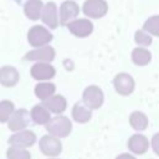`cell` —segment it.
<instances>
[{
	"instance_id": "cell-28",
	"label": "cell",
	"mask_w": 159,
	"mask_h": 159,
	"mask_svg": "<svg viewBox=\"0 0 159 159\" xmlns=\"http://www.w3.org/2000/svg\"><path fill=\"white\" fill-rule=\"evenodd\" d=\"M114 159H137V157L128 152V153H120V154H118Z\"/></svg>"
},
{
	"instance_id": "cell-18",
	"label": "cell",
	"mask_w": 159,
	"mask_h": 159,
	"mask_svg": "<svg viewBox=\"0 0 159 159\" xmlns=\"http://www.w3.org/2000/svg\"><path fill=\"white\" fill-rule=\"evenodd\" d=\"M30 118L31 120L37 125H46L50 119L52 118L50 111L46 108V106L41 102L39 104H35L30 109Z\"/></svg>"
},
{
	"instance_id": "cell-13",
	"label": "cell",
	"mask_w": 159,
	"mask_h": 159,
	"mask_svg": "<svg viewBox=\"0 0 159 159\" xmlns=\"http://www.w3.org/2000/svg\"><path fill=\"white\" fill-rule=\"evenodd\" d=\"M37 140V137L35 134V132L30 130V129H25V130H20L16 132L14 134L10 135V138L7 139V143L11 147H17V148H30L32 147Z\"/></svg>"
},
{
	"instance_id": "cell-5",
	"label": "cell",
	"mask_w": 159,
	"mask_h": 159,
	"mask_svg": "<svg viewBox=\"0 0 159 159\" xmlns=\"http://www.w3.org/2000/svg\"><path fill=\"white\" fill-rule=\"evenodd\" d=\"M112 84L116 93L122 97H128L135 91V80L128 72H118L113 77Z\"/></svg>"
},
{
	"instance_id": "cell-15",
	"label": "cell",
	"mask_w": 159,
	"mask_h": 159,
	"mask_svg": "<svg viewBox=\"0 0 159 159\" xmlns=\"http://www.w3.org/2000/svg\"><path fill=\"white\" fill-rule=\"evenodd\" d=\"M92 112L82 101H77L71 108V118L78 124H86L92 119Z\"/></svg>"
},
{
	"instance_id": "cell-16",
	"label": "cell",
	"mask_w": 159,
	"mask_h": 159,
	"mask_svg": "<svg viewBox=\"0 0 159 159\" xmlns=\"http://www.w3.org/2000/svg\"><path fill=\"white\" fill-rule=\"evenodd\" d=\"M20 80V73L17 68L10 65H5L0 67V84L4 87H15L19 83Z\"/></svg>"
},
{
	"instance_id": "cell-20",
	"label": "cell",
	"mask_w": 159,
	"mask_h": 159,
	"mask_svg": "<svg viewBox=\"0 0 159 159\" xmlns=\"http://www.w3.org/2000/svg\"><path fill=\"white\" fill-rule=\"evenodd\" d=\"M128 122L132 129H134L137 133L144 132L149 125V118L142 111H133L128 117Z\"/></svg>"
},
{
	"instance_id": "cell-1",
	"label": "cell",
	"mask_w": 159,
	"mask_h": 159,
	"mask_svg": "<svg viewBox=\"0 0 159 159\" xmlns=\"http://www.w3.org/2000/svg\"><path fill=\"white\" fill-rule=\"evenodd\" d=\"M45 128L48 134L62 139V138L68 137L72 133L73 124H72V119H70L67 116L60 114V116L52 117L50 122L45 125Z\"/></svg>"
},
{
	"instance_id": "cell-24",
	"label": "cell",
	"mask_w": 159,
	"mask_h": 159,
	"mask_svg": "<svg viewBox=\"0 0 159 159\" xmlns=\"http://www.w3.org/2000/svg\"><path fill=\"white\" fill-rule=\"evenodd\" d=\"M15 112V104L10 99L0 101V123H7L12 113Z\"/></svg>"
},
{
	"instance_id": "cell-12",
	"label": "cell",
	"mask_w": 159,
	"mask_h": 159,
	"mask_svg": "<svg viewBox=\"0 0 159 159\" xmlns=\"http://www.w3.org/2000/svg\"><path fill=\"white\" fill-rule=\"evenodd\" d=\"M30 75L39 82H46L56 76V68L48 62H35L30 67Z\"/></svg>"
},
{
	"instance_id": "cell-10",
	"label": "cell",
	"mask_w": 159,
	"mask_h": 159,
	"mask_svg": "<svg viewBox=\"0 0 159 159\" xmlns=\"http://www.w3.org/2000/svg\"><path fill=\"white\" fill-rule=\"evenodd\" d=\"M127 148L133 155H144L150 148V140L142 133L132 134L127 140Z\"/></svg>"
},
{
	"instance_id": "cell-2",
	"label": "cell",
	"mask_w": 159,
	"mask_h": 159,
	"mask_svg": "<svg viewBox=\"0 0 159 159\" xmlns=\"http://www.w3.org/2000/svg\"><path fill=\"white\" fill-rule=\"evenodd\" d=\"M53 40V35L43 25H34L27 31V42L32 48L42 47L50 45V42Z\"/></svg>"
},
{
	"instance_id": "cell-29",
	"label": "cell",
	"mask_w": 159,
	"mask_h": 159,
	"mask_svg": "<svg viewBox=\"0 0 159 159\" xmlns=\"http://www.w3.org/2000/svg\"><path fill=\"white\" fill-rule=\"evenodd\" d=\"M48 159H60V158H48Z\"/></svg>"
},
{
	"instance_id": "cell-9",
	"label": "cell",
	"mask_w": 159,
	"mask_h": 159,
	"mask_svg": "<svg viewBox=\"0 0 159 159\" xmlns=\"http://www.w3.org/2000/svg\"><path fill=\"white\" fill-rule=\"evenodd\" d=\"M55 58H56V50L51 45L32 48V50L27 51L24 56L25 61H30V62H34V63L35 62H48V63H51Z\"/></svg>"
},
{
	"instance_id": "cell-4",
	"label": "cell",
	"mask_w": 159,
	"mask_h": 159,
	"mask_svg": "<svg viewBox=\"0 0 159 159\" xmlns=\"http://www.w3.org/2000/svg\"><path fill=\"white\" fill-rule=\"evenodd\" d=\"M81 101L91 111H97L104 103V92L99 86L89 84L82 91V99Z\"/></svg>"
},
{
	"instance_id": "cell-22",
	"label": "cell",
	"mask_w": 159,
	"mask_h": 159,
	"mask_svg": "<svg viewBox=\"0 0 159 159\" xmlns=\"http://www.w3.org/2000/svg\"><path fill=\"white\" fill-rule=\"evenodd\" d=\"M34 93H35L36 98H39L43 103L47 99H50L53 94H56V84L50 81L39 82L34 88Z\"/></svg>"
},
{
	"instance_id": "cell-17",
	"label": "cell",
	"mask_w": 159,
	"mask_h": 159,
	"mask_svg": "<svg viewBox=\"0 0 159 159\" xmlns=\"http://www.w3.org/2000/svg\"><path fill=\"white\" fill-rule=\"evenodd\" d=\"M43 104L46 106V108L50 111L51 114H56V116L63 114L68 107L67 98L62 94H53L50 99L43 102Z\"/></svg>"
},
{
	"instance_id": "cell-26",
	"label": "cell",
	"mask_w": 159,
	"mask_h": 159,
	"mask_svg": "<svg viewBox=\"0 0 159 159\" xmlns=\"http://www.w3.org/2000/svg\"><path fill=\"white\" fill-rule=\"evenodd\" d=\"M6 158L7 159H31V153L25 148H17V147H9L6 150Z\"/></svg>"
},
{
	"instance_id": "cell-3",
	"label": "cell",
	"mask_w": 159,
	"mask_h": 159,
	"mask_svg": "<svg viewBox=\"0 0 159 159\" xmlns=\"http://www.w3.org/2000/svg\"><path fill=\"white\" fill-rule=\"evenodd\" d=\"M109 5L107 0H84L81 11L89 20H99L108 14Z\"/></svg>"
},
{
	"instance_id": "cell-23",
	"label": "cell",
	"mask_w": 159,
	"mask_h": 159,
	"mask_svg": "<svg viewBox=\"0 0 159 159\" xmlns=\"http://www.w3.org/2000/svg\"><path fill=\"white\" fill-rule=\"evenodd\" d=\"M142 29L147 31L152 37H159V14L147 17Z\"/></svg>"
},
{
	"instance_id": "cell-14",
	"label": "cell",
	"mask_w": 159,
	"mask_h": 159,
	"mask_svg": "<svg viewBox=\"0 0 159 159\" xmlns=\"http://www.w3.org/2000/svg\"><path fill=\"white\" fill-rule=\"evenodd\" d=\"M30 120H31L30 112L25 108H19V109H15V112L10 117L7 122V127L11 132L16 133L20 130H25L30 124Z\"/></svg>"
},
{
	"instance_id": "cell-25",
	"label": "cell",
	"mask_w": 159,
	"mask_h": 159,
	"mask_svg": "<svg viewBox=\"0 0 159 159\" xmlns=\"http://www.w3.org/2000/svg\"><path fill=\"white\" fill-rule=\"evenodd\" d=\"M134 42H135L137 46L149 47L153 43V37L147 31H144L143 29H138L134 32Z\"/></svg>"
},
{
	"instance_id": "cell-11",
	"label": "cell",
	"mask_w": 159,
	"mask_h": 159,
	"mask_svg": "<svg viewBox=\"0 0 159 159\" xmlns=\"http://www.w3.org/2000/svg\"><path fill=\"white\" fill-rule=\"evenodd\" d=\"M43 24L50 30H56L60 26V17H58V6L56 5L55 1H47L43 5V10L41 14L40 19Z\"/></svg>"
},
{
	"instance_id": "cell-7",
	"label": "cell",
	"mask_w": 159,
	"mask_h": 159,
	"mask_svg": "<svg viewBox=\"0 0 159 159\" xmlns=\"http://www.w3.org/2000/svg\"><path fill=\"white\" fill-rule=\"evenodd\" d=\"M66 27L70 31V34L77 39H86L91 36L94 31V24L92 22V20L87 17H77L76 20L67 24Z\"/></svg>"
},
{
	"instance_id": "cell-30",
	"label": "cell",
	"mask_w": 159,
	"mask_h": 159,
	"mask_svg": "<svg viewBox=\"0 0 159 159\" xmlns=\"http://www.w3.org/2000/svg\"><path fill=\"white\" fill-rule=\"evenodd\" d=\"M75 1H76V0H75Z\"/></svg>"
},
{
	"instance_id": "cell-19",
	"label": "cell",
	"mask_w": 159,
	"mask_h": 159,
	"mask_svg": "<svg viewBox=\"0 0 159 159\" xmlns=\"http://www.w3.org/2000/svg\"><path fill=\"white\" fill-rule=\"evenodd\" d=\"M130 61L138 67H145L152 62V52L148 47L135 46L130 52Z\"/></svg>"
},
{
	"instance_id": "cell-27",
	"label": "cell",
	"mask_w": 159,
	"mask_h": 159,
	"mask_svg": "<svg viewBox=\"0 0 159 159\" xmlns=\"http://www.w3.org/2000/svg\"><path fill=\"white\" fill-rule=\"evenodd\" d=\"M150 148L155 155L159 157V132L154 133L150 138Z\"/></svg>"
},
{
	"instance_id": "cell-6",
	"label": "cell",
	"mask_w": 159,
	"mask_h": 159,
	"mask_svg": "<svg viewBox=\"0 0 159 159\" xmlns=\"http://www.w3.org/2000/svg\"><path fill=\"white\" fill-rule=\"evenodd\" d=\"M40 152L48 158H58V155L63 150V145L60 138L53 137L51 134H45L39 140Z\"/></svg>"
},
{
	"instance_id": "cell-8",
	"label": "cell",
	"mask_w": 159,
	"mask_h": 159,
	"mask_svg": "<svg viewBox=\"0 0 159 159\" xmlns=\"http://www.w3.org/2000/svg\"><path fill=\"white\" fill-rule=\"evenodd\" d=\"M81 12V7L75 0H65L58 6V17H60V25L67 26L71 21L76 20Z\"/></svg>"
},
{
	"instance_id": "cell-21",
	"label": "cell",
	"mask_w": 159,
	"mask_h": 159,
	"mask_svg": "<svg viewBox=\"0 0 159 159\" xmlns=\"http://www.w3.org/2000/svg\"><path fill=\"white\" fill-rule=\"evenodd\" d=\"M42 0H26L24 4V14L31 21H37L41 19V14L43 10Z\"/></svg>"
}]
</instances>
